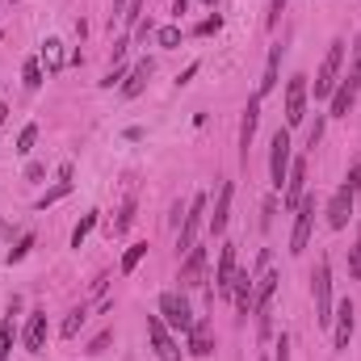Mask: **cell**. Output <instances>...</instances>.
<instances>
[{"mask_svg":"<svg viewBox=\"0 0 361 361\" xmlns=\"http://www.w3.org/2000/svg\"><path fill=\"white\" fill-rule=\"evenodd\" d=\"M311 231H315V197L307 193L294 210V231H290V257H302L307 244H311Z\"/></svg>","mask_w":361,"mask_h":361,"instance_id":"277c9868","label":"cell"},{"mask_svg":"<svg viewBox=\"0 0 361 361\" xmlns=\"http://www.w3.org/2000/svg\"><path fill=\"white\" fill-rule=\"evenodd\" d=\"M341 63H345V38H336V42L328 47V55H324V63H319V72H315V97H319V101L332 97V89L341 85Z\"/></svg>","mask_w":361,"mask_h":361,"instance_id":"7a4b0ae2","label":"cell"},{"mask_svg":"<svg viewBox=\"0 0 361 361\" xmlns=\"http://www.w3.org/2000/svg\"><path fill=\"white\" fill-rule=\"evenodd\" d=\"M206 4H214V0H206Z\"/></svg>","mask_w":361,"mask_h":361,"instance_id":"7dc6e473","label":"cell"},{"mask_svg":"<svg viewBox=\"0 0 361 361\" xmlns=\"http://www.w3.org/2000/svg\"><path fill=\"white\" fill-rule=\"evenodd\" d=\"M0 34H4V30H0Z\"/></svg>","mask_w":361,"mask_h":361,"instance_id":"c3c4849f","label":"cell"},{"mask_svg":"<svg viewBox=\"0 0 361 361\" xmlns=\"http://www.w3.org/2000/svg\"><path fill=\"white\" fill-rule=\"evenodd\" d=\"M185 336H189V353H193V357H210V349H214V328H210V319H193V328H189Z\"/></svg>","mask_w":361,"mask_h":361,"instance_id":"ac0fdd59","label":"cell"},{"mask_svg":"<svg viewBox=\"0 0 361 361\" xmlns=\"http://www.w3.org/2000/svg\"><path fill=\"white\" fill-rule=\"evenodd\" d=\"M307 97H311L307 76H290V85H286V126H298L307 118Z\"/></svg>","mask_w":361,"mask_h":361,"instance_id":"ba28073f","label":"cell"},{"mask_svg":"<svg viewBox=\"0 0 361 361\" xmlns=\"http://www.w3.org/2000/svg\"><path fill=\"white\" fill-rule=\"evenodd\" d=\"M122 80H126V68H122V63H114V68L105 72V80H101V85H105V89H114V85H122Z\"/></svg>","mask_w":361,"mask_h":361,"instance_id":"d590c367","label":"cell"},{"mask_svg":"<svg viewBox=\"0 0 361 361\" xmlns=\"http://www.w3.org/2000/svg\"><path fill=\"white\" fill-rule=\"evenodd\" d=\"M206 223V193H197L189 206H185V219H180V231H177V252H189L197 244V231Z\"/></svg>","mask_w":361,"mask_h":361,"instance_id":"5b68a950","label":"cell"},{"mask_svg":"<svg viewBox=\"0 0 361 361\" xmlns=\"http://www.w3.org/2000/svg\"><path fill=\"white\" fill-rule=\"evenodd\" d=\"M4 114H8V105H0V126H4Z\"/></svg>","mask_w":361,"mask_h":361,"instance_id":"ee69618b","label":"cell"},{"mask_svg":"<svg viewBox=\"0 0 361 361\" xmlns=\"http://www.w3.org/2000/svg\"><path fill=\"white\" fill-rule=\"evenodd\" d=\"M219 30H223V17H206V21H197V30H193V34L210 38V34H219Z\"/></svg>","mask_w":361,"mask_h":361,"instance_id":"836d02e7","label":"cell"},{"mask_svg":"<svg viewBox=\"0 0 361 361\" xmlns=\"http://www.w3.org/2000/svg\"><path fill=\"white\" fill-rule=\"evenodd\" d=\"M160 319L169 324V328H177V332H189L193 328V307H189V298L180 294V290H164L160 294Z\"/></svg>","mask_w":361,"mask_h":361,"instance_id":"3957f363","label":"cell"},{"mask_svg":"<svg viewBox=\"0 0 361 361\" xmlns=\"http://www.w3.org/2000/svg\"><path fill=\"white\" fill-rule=\"evenodd\" d=\"M252 290H257V277H252V273H235L231 298H235V311H240V315H252Z\"/></svg>","mask_w":361,"mask_h":361,"instance_id":"ffe728a7","label":"cell"},{"mask_svg":"<svg viewBox=\"0 0 361 361\" xmlns=\"http://www.w3.org/2000/svg\"><path fill=\"white\" fill-rule=\"evenodd\" d=\"M231 193H235V185H231V180H223V185H219L214 214H210V235H223V231H227V219H231Z\"/></svg>","mask_w":361,"mask_h":361,"instance_id":"e0dca14e","label":"cell"},{"mask_svg":"<svg viewBox=\"0 0 361 361\" xmlns=\"http://www.w3.org/2000/svg\"><path fill=\"white\" fill-rule=\"evenodd\" d=\"M353 298H341L336 302V311H332V345H336V353H345L349 349V341H353Z\"/></svg>","mask_w":361,"mask_h":361,"instance_id":"30bf717a","label":"cell"},{"mask_svg":"<svg viewBox=\"0 0 361 361\" xmlns=\"http://www.w3.org/2000/svg\"><path fill=\"white\" fill-rule=\"evenodd\" d=\"M139 17H143V0H130L126 13H122V21H126V25H139Z\"/></svg>","mask_w":361,"mask_h":361,"instance_id":"e575fe53","label":"cell"},{"mask_svg":"<svg viewBox=\"0 0 361 361\" xmlns=\"http://www.w3.org/2000/svg\"><path fill=\"white\" fill-rule=\"evenodd\" d=\"M47 311H34L30 319H25V332H21V345H25V353H42L47 349Z\"/></svg>","mask_w":361,"mask_h":361,"instance_id":"9a60e30c","label":"cell"},{"mask_svg":"<svg viewBox=\"0 0 361 361\" xmlns=\"http://www.w3.org/2000/svg\"><path fill=\"white\" fill-rule=\"evenodd\" d=\"M277 68H281V47H273V51H269V63H265V76H261V85H257V92H252L257 101H265V97H269V92L277 89Z\"/></svg>","mask_w":361,"mask_h":361,"instance_id":"44dd1931","label":"cell"},{"mask_svg":"<svg viewBox=\"0 0 361 361\" xmlns=\"http://www.w3.org/2000/svg\"><path fill=\"white\" fill-rule=\"evenodd\" d=\"M319 139H324V118H315V126L307 130V147H315Z\"/></svg>","mask_w":361,"mask_h":361,"instance_id":"ab89813d","label":"cell"},{"mask_svg":"<svg viewBox=\"0 0 361 361\" xmlns=\"http://www.w3.org/2000/svg\"><path fill=\"white\" fill-rule=\"evenodd\" d=\"M0 235H8V227H4V223H0Z\"/></svg>","mask_w":361,"mask_h":361,"instance_id":"bcb514c9","label":"cell"},{"mask_svg":"<svg viewBox=\"0 0 361 361\" xmlns=\"http://www.w3.org/2000/svg\"><path fill=\"white\" fill-rule=\"evenodd\" d=\"M21 85L30 92L42 89V59H25V72H21Z\"/></svg>","mask_w":361,"mask_h":361,"instance_id":"d4e9b609","label":"cell"},{"mask_svg":"<svg viewBox=\"0 0 361 361\" xmlns=\"http://www.w3.org/2000/svg\"><path fill=\"white\" fill-rule=\"evenodd\" d=\"M353 197H357V193L345 189V185L332 193V202H328V227H332V231H345V227H349V219H353Z\"/></svg>","mask_w":361,"mask_h":361,"instance_id":"7c38bea8","label":"cell"},{"mask_svg":"<svg viewBox=\"0 0 361 361\" xmlns=\"http://www.w3.org/2000/svg\"><path fill=\"white\" fill-rule=\"evenodd\" d=\"M68 193H72V164H63V169H59V185H55L51 193H42V197H38V210L55 206V202H59V197H68Z\"/></svg>","mask_w":361,"mask_h":361,"instance_id":"7402d4cb","label":"cell"},{"mask_svg":"<svg viewBox=\"0 0 361 361\" xmlns=\"http://www.w3.org/2000/svg\"><path fill=\"white\" fill-rule=\"evenodd\" d=\"M206 261H210V252L193 244L180 261V286H206Z\"/></svg>","mask_w":361,"mask_h":361,"instance_id":"4fadbf2b","label":"cell"},{"mask_svg":"<svg viewBox=\"0 0 361 361\" xmlns=\"http://www.w3.org/2000/svg\"><path fill=\"white\" fill-rule=\"evenodd\" d=\"M189 13V0H173V17H185Z\"/></svg>","mask_w":361,"mask_h":361,"instance_id":"7bdbcfd3","label":"cell"},{"mask_svg":"<svg viewBox=\"0 0 361 361\" xmlns=\"http://www.w3.org/2000/svg\"><path fill=\"white\" fill-rule=\"evenodd\" d=\"M130 223H135V197H126V202H122V210H118V219H114V235L130 231Z\"/></svg>","mask_w":361,"mask_h":361,"instance_id":"83f0119b","label":"cell"},{"mask_svg":"<svg viewBox=\"0 0 361 361\" xmlns=\"http://www.w3.org/2000/svg\"><path fill=\"white\" fill-rule=\"evenodd\" d=\"M122 4H126V0H114V13H118V8H122Z\"/></svg>","mask_w":361,"mask_h":361,"instance_id":"f6af8a7d","label":"cell"},{"mask_svg":"<svg viewBox=\"0 0 361 361\" xmlns=\"http://www.w3.org/2000/svg\"><path fill=\"white\" fill-rule=\"evenodd\" d=\"M85 319H89V307H76V311L63 319V336H76V332L85 328Z\"/></svg>","mask_w":361,"mask_h":361,"instance_id":"4dcf8cb0","label":"cell"},{"mask_svg":"<svg viewBox=\"0 0 361 361\" xmlns=\"http://www.w3.org/2000/svg\"><path fill=\"white\" fill-rule=\"evenodd\" d=\"M302 197H307V156H298V160L290 164V177L281 185V206H286V210H298Z\"/></svg>","mask_w":361,"mask_h":361,"instance_id":"9c48e42d","label":"cell"},{"mask_svg":"<svg viewBox=\"0 0 361 361\" xmlns=\"http://www.w3.org/2000/svg\"><path fill=\"white\" fill-rule=\"evenodd\" d=\"M273 361H290V336L281 332V341H277V353H273Z\"/></svg>","mask_w":361,"mask_h":361,"instance_id":"b9f144b4","label":"cell"},{"mask_svg":"<svg viewBox=\"0 0 361 361\" xmlns=\"http://www.w3.org/2000/svg\"><path fill=\"white\" fill-rule=\"evenodd\" d=\"M147 341H152V353L160 361H180V345L173 341V332L160 315H147Z\"/></svg>","mask_w":361,"mask_h":361,"instance_id":"52a82bcc","label":"cell"},{"mask_svg":"<svg viewBox=\"0 0 361 361\" xmlns=\"http://www.w3.org/2000/svg\"><path fill=\"white\" fill-rule=\"evenodd\" d=\"M349 277H361V227H357L353 248H349Z\"/></svg>","mask_w":361,"mask_h":361,"instance_id":"d6a6232c","label":"cell"},{"mask_svg":"<svg viewBox=\"0 0 361 361\" xmlns=\"http://www.w3.org/2000/svg\"><path fill=\"white\" fill-rule=\"evenodd\" d=\"M152 72H156V63H152V59H139V63H135V72H126V80H122V97H126V101H135L139 92L147 89Z\"/></svg>","mask_w":361,"mask_h":361,"instance_id":"d6986e66","label":"cell"},{"mask_svg":"<svg viewBox=\"0 0 361 361\" xmlns=\"http://www.w3.org/2000/svg\"><path fill=\"white\" fill-rule=\"evenodd\" d=\"M257 126H261V101L252 97L248 105H244V118H240V160L248 164V147H252V139H257Z\"/></svg>","mask_w":361,"mask_h":361,"instance_id":"5bb4252c","label":"cell"},{"mask_svg":"<svg viewBox=\"0 0 361 361\" xmlns=\"http://www.w3.org/2000/svg\"><path fill=\"white\" fill-rule=\"evenodd\" d=\"M34 143H38V126L30 122V126H21V135H17V152H21V156H30V152H34Z\"/></svg>","mask_w":361,"mask_h":361,"instance_id":"f546056e","label":"cell"},{"mask_svg":"<svg viewBox=\"0 0 361 361\" xmlns=\"http://www.w3.org/2000/svg\"><path fill=\"white\" fill-rule=\"evenodd\" d=\"M97 219H101V210H89V214H85V219L76 223V231H72V248H80V244L89 240V231L97 227Z\"/></svg>","mask_w":361,"mask_h":361,"instance_id":"484cf974","label":"cell"},{"mask_svg":"<svg viewBox=\"0 0 361 361\" xmlns=\"http://www.w3.org/2000/svg\"><path fill=\"white\" fill-rule=\"evenodd\" d=\"M345 189H353V193L361 189V160H353V164H349V177H345Z\"/></svg>","mask_w":361,"mask_h":361,"instance_id":"f35d334b","label":"cell"},{"mask_svg":"<svg viewBox=\"0 0 361 361\" xmlns=\"http://www.w3.org/2000/svg\"><path fill=\"white\" fill-rule=\"evenodd\" d=\"M290 164H294V156H290V130L281 126V130L273 135V147H269V185H273V189H281V185H286Z\"/></svg>","mask_w":361,"mask_h":361,"instance_id":"8992f818","label":"cell"},{"mask_svg":"<svg viewBox=\"0 0 361 361\" xmlns=\"http://www.w3.org/2000/svg\"><path fill=\"white\" fill-rule=\"evenodd\" d=\"M147 257V240H139V244H130L126 248V257H122V273H135L139 269V261Z\"/></svg>","mask_w":361,"mask_h":361,"instance_id":"4316f807","label":"cell"},{"mask_svg":"<svg viewBox=\"0 0 361 361\" xmlns=\"http://www.w3.org/2000/svg\"><path fill=\"white\" fill-rule=\"evenodd\" d=\"M281 13H286V0H269V13H265V25H277V21H281Z\"/></svg>","mask_w":361,"mask_h":361,"instance_id":"8d00e7d4","label":"cell"},{"mask_svg":"<svg viewBox=\"0 0 361 361\" xmlns=\"http://www.w3.org/2000/svg\"><path fill=\"white\" fill-rule=\"evenodd\" d=\"M349 92H361V34L353 38V63H349V76L341 80Z\"/></svg>","mask_w":361,"mask_h":361,"instance_id":"603a6c76","label":"cell"},{"mask_svg":"<svg viewBox=\"0 0 361 361\" xmlns=\"http://www.w3.org/2000/svg\"><path fill=\"white\" fill-rule=\"evenodd\" d=\"M30 248H34V235H21V240H17V248H8V257H4V261H8V265H17V261H25V252H30Z\"/></svg>","mask_w":361,"mask_h":361,"instance_id":"1f68e13d","label":"cell"},{"mask_svg":"<svg viewBox=\"0 0 361 361\" xmlns=\"http://www.w3.org/2000/svg\"><path fill=\"white\" fill-rule=\"evenodd\" d=\"M13 336H17V332H13V315H4V319H0V361H8Z\"/></svg>","mask_w":361,"mask_h":361,"instance_id":"f1b7e54d","label":"cell"},{"mask_svg":"<svg viewBox=\"0 0 361 361\" xmlns=\"http://www.w3.org/2000/svg\"><path fill=\"white\" fill-rule=\"evenodd\" d=\"M42 63H47L51 72L63 68V42H59V38H47V42H42Z\"/></svg>","mask_w":361,"mask_h":361,"instance_id":"cb8c5ba5","label":"cell"},{"mask_svg":"<svg viewBox=\"0 0 361 361\" xmlns=\"http://www.w3.org/2000/svg\"><path fill=\"white\" fill-rule=\"evenodd\" d=\"M235 244H223V252H219V269H214V290L219 294H231V286H235Z\"/></svg>","mask_w":361,"mask_h":361,"instance_id":"2e32d148","label":"cell"},{"mask_svg":"<svg viewBox=\"0 0 361 361\" xmlns=\"http://www.w3.org/2000/svg\"><path fill=\"white\" fill-rule=\"evenodd\" d=\"M109 341H114V332H101V336L89 345V353H105V349H109Z\"/></svg>","mask_w":361,"mask_h":361,"instance_id":"60d3db41","label":"cell"},{"mask_svg":"<svg viewBox=\"0 0 361 361\" xmlns=\"http://www.w3.org/2000/svg\"><path fill=\"white\" fill-rule=\"evenodd\" d=\"M311 298H315V324L319 328H332V311H336V302H332V265H328V257L315 265L311 273Z\"/></svg>","mask_w":361,"mask_h":361,"instance_id":"6da1fadb","label":"cell"},{"mask_svg":"<svg viewBox=\"0 0 361 361\" xmlns=\"http://www.w3.org/2000/svg\"><path fill=\"white\" fill-rule=\"evenodd\" d=\"M273 290H277V273H265V269H261V277H257V290H252V315L261 319V332H269Z\"/></svg>","mask_w":361,"mask_h":361,"instance_id":"8fae6325","label":"cell"},{"mask_svg":"<svg viewBox=\"0 0 361 361\" xmlns=\"http://www.w3.org/2000/svg\"><path fill=\"white\" fill-rule=\"evenodd\" d=\"M156 38H160V47H177V42H180V30H177V25H164Z\"/></svg>","mask_w":361,"mask_h":361,"instance_id":"74e56055","label":"cell"}]
</instances>
